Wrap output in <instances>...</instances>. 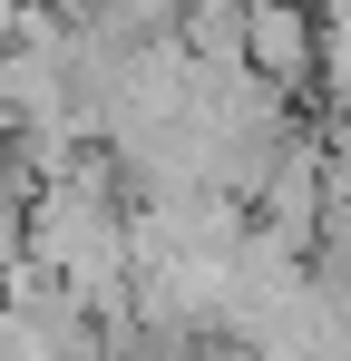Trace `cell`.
Returning <instances> with one entry per match:
<instances>
[{"label": "cell", "mask_w": 351, "mask_h": 361, "mask_svg": "<svg viewBox=\"0 0 351 361\" xmlns=\"http://www.w3.org/2000/svg\"><path fill=\"white\" fill-rule=\"evenodd\" d=\"M244 68H254L264 88L302 98V88L322 78V10H312V0H254V20H244Z\"/></svg>", "instance_id": "obj_1"}, {"label": "cell", "mask_w": 351, "mask_h": 361, "mask_svg": "<svg viewBox=\"0 0 351 361\" xmlns=\"http://www.w3.org/2000/svg\"><path fill=\"white\" fill-rule=\"evenodd\" d=\"M322 88H332V118L351 127V20H322Z\"/></svg>", "instance_id": "obj_2"}, {"label": "cell", "mask_w": 351, "mask_h": 361, "mask_svg": "<svg viewBox=\"0 0 351 361\" xmlns=\"http://www.w3.org/2000/svg\"><path fill=\"white\" fill-rule=\"evenodd\" d=\"M0 302H10V274H0Z\"/></svg>", "instance_id": "obj_3"}]
</instances>
